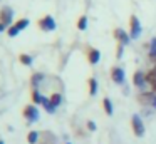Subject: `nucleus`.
I'll use <instances>...</instances> for the list:
<instances>
[{"label": "nucleus", "instance_id": "9", "mask_svg": "<svg viewBox=\"0 0 156 144\" xmlns=\"http://www.w3.org/2000/svg\"><path fill=\"white\" fill-rule=\"evenodd\" d=\"M112 35L116 37V40H118L119 44H124V45H128L129 40H131V35L126 33L122 29H114V33H112Z\"/></svg>", "mask_w": 156, "mask_h": 144}, {"label": "nucleus", "instance_id": "2", "mask_svg": "<svg viewBox=\"0 0 156 144\" xmlns=\"http://www.w3.org/2000/svg\"><path fill=\"white\" fill-rule=\"evenodd\" d=\"M129 35L131 39H138L141 35V23H139V19L136 15H131L129 17Z\"/></svg>", "mask_w": 156, "mask_h": 144}, {"label": "nucleus", "instance_id": "8", "mask_svg": "<svg viewBox=\"0 0 156 144\" xmlns=\"http://www.w3.org/2000/svg\"><path fill=\"white\" fill-rule=\"evenodd\" d=\"M111 79H112V82H116V84H122L124 82V70H122L121 67L114 65L111 69Z\"/></svg>", "mask_w": 156, "mask_h": 144}, {"label": "nucleus", "instance_id": "25", "mask_svg": "<svg viewBox=\"0 0 156 144\" xmlns=\"http://www.w3.org/2000/svg\"><path fill=\"white\" fill-rule=\"evenodd\" d=\"M5 29H9V27L5 25V23H2V22H0V32H4Z\"/></svg>", "mask_w": 156, "mask_h": 144}, {"label": "nucleus", "instance_id": "4", "mask_svg": "<svg viewBox=\"0 0 156 144\" xmlns=\"http://www.w3.org/2000/svg\"><path fill=\"white\" fill-rule=\"evenodd\" d=\"M131 126H133V132H134V136H138V137L144 136V124H143L141 117H139L138 114H134V116L131 117Z\"/></svg>", "mask_w": 156, "mask_h": 144}, {"label": "nucleus", "instance_id": "12", "mask_svg": "<svg viewBox=\"0 0 156 144\" xmlns=\"http://www.w3.org/2000/svg\"><path fill=\"white\" fill-rule=\"evenodd\" d=\"M146 82L149 84V86L154 89L156 87V69H153V70H149L148 74H146Z\"/></svg>", "mask_w": 156, "mask_h": 144}, {"label": "nucleus", "instance_id": "6", "mask_svg": "<svg viewBox=\"0 0 156 144\" xmlns=\"http://www.w3.org/2000/svg\"><path fill=\"white\" fill-rule=\"evenodd\" d=\"M24 117L29 121V122H35L39 119V109L35 104H29L27 107L24 109Z\"/></svg>", "mask_w": 156, "mask_h": 144}, {"label": "nucleus", "instance_id": "22", "mask_svg": "<svg viewBox=\"0 0 156 144\" xmlns=\"http://www.w3.org/2000/svg\"><path fill=\"white\" fill-rule=\"evenodd\" d=\"M149 55H151L153 59H156V39L151 40V50H149Z\"/></svg>", "mask_w": 156, "mask_h": 144}, {"label": "nucleus", "instance_id": "24", "mask_svg": "<svg viewBox=\"0 0 156 144\" xmlns=\"http://www.w3.org/2000/svg\"><path fill=\"white\" fill-rule=\"evenodd\" d=\"M87 127H89V131H96V124L92 121H87Z\"/></svg>", "mask_w": 156, "mask_h": 144}, {"label": "nucleus", "instance_id": "21", "mask_svg": "<svg viewBox=\"0 0 156 144\" xmlns=\"http://www.w3.org/2000/svg\"><path fill=\"white\" fill-rule=\"evenodd\" d=\"M42 77H44L42 74H34V76H32L30 82H32V87H34V89H37V86H39V82L42 80Z\"/></svg>", "mask_w": 156, "mask_h": 144}, {"label": "nucleus", "instance_id": "1", "mask_svg": "<svg viewBox=\"0 0 156 144\" xmlns=\"http://www.w3.org/2000/svg\"><path fill=\"white\" fill-rule=\"evenodd\" d=\"M29 23H30V22H29V19H19L17 22H15V23H12V25L7 29L9 37H17L19 33H20L22 30H24V29H27V27H29Z\"/></svg>", "mask_w": 156, "mask_h": 144}, {"label": "nucleus", "instance_id": "17", "mask_svg": "<svg viewBox=\"0 0 156 144\" xmlns=\"http://www.w3.org/2000/svg\"><path fill=\"white\" fill-rule=\"evenodd\" d=\"M39 141V132L37 131H30V132L27 134V142L29 144H37Z\"/></svg>", "mask_w": 156, "mask_h": 144}, {"label": "nucleus", "instance_id": "13", "mask_svg": "<svg viewBox=\"0 0 156 144\" xmlns=\"http://www.w3.org/2000/svg\"><path fill=\"white\" fill-rule=\"evenodd\" d=\"M42 107H44L47 112H51V114L55 111V106L51 102V97H44V99H42Z\"/></svg>", "mask_w": 156, "mask_h": 144}, {"label": "nucleus", "instance_id": "11", "mask_svg": "<svg viewBox=\"0 0 156 144\" xmlns=\"http://www.w3.org/2000/svg\"><path fill=\"white\" fill-rule=\"evenodd\" d=\"M146 82V76L143 72H139V70H136L134 76H133V84H134V87H143Z\"/></svg>", "mask_w": 156, "mask_h": 144}, {"label": "nucleus", "instance_id": "3", "mask_svg": "<svg viewBox=\"0 0 156 144\" xmlns=\"http://www.w3.org/2000/svg\"><path fill=\"white\" fill-rule=\"evenodd\" d=\"M138 100L144 106H154L156 107V92L154 90H146L138 96Z\"/></svg>", "mask_w": 156, "mask_h": 144}, {"label": "nucleus", "instance_id": "10", "mask_svg": "<svg viewBox=\"0 0 156 144\" xmlns=\"http://www.w3.org/2000/svg\"><path fill=\"white\" fill-rule=\"evenodd\" d=\"M99 59H101V52H99L98 49H89V52H87V60H89V64L96 65V64L99 62Z\"/></svg>", "mask_w": 156, "mask_h": 144}, {"label": "nucleus", "instance_id": "15", "mask_svg": "<svg viewBox=\"0 0 156 144\" xmlns=\"http://www.w3.org/2000/svg\"><path fill=\"white\" fill-rule=\"evenodd\" d=\"M87 84H89V94H91V96H96V94H98V80H96L94 77H91V79L87 80Z\"/></svg>", "mask_w": 156, "mask_h": 144}, {"label": "nucleus", "instance_id": "7", "mask_svg": "<svg viewBox=\"0 0 156 144\" xmlns=\"http://www.w3.org/2000/svg\"><path fill=\"white\" fill-rule=\"evenodd\" d=\"M12 19H14V12H12V9H9V7H4V9L0 10V22L5 23L7 27L12 25Z\"/></svg>", "mask_w": 156, "mask_h": 144}, {"label": "nucleus", "instance_id": "20", "mask_svg": "<svg viewBox=\"0 0 156 144\" xmlns=\"http://www.w3.org/2000/svg\"><path fill=\"white\" fill-rule=\"evenodd\" d=\"M51 102L54 104L55 107H59V106H61V102H62V96H61V94H57V92L52 94V96H51Z\"/></svg>", "mask_w": 156, "mask_h": 144}, {"label": "nucleus", "instance_id": "23", "mask_svg": "<svg viewBox=\"0 0 156 144\" xmlns=\"http://www.w3.org/2000/svg\"><path fill=\"white\" fill-rule=\"evenodd\" d=\"M122 50H124V44H118V52H116V57H118V59L122 57Z\"/></svg>", "mask_w": 156, "mask_h": 144}, {"label": "nucleus", "instance_id": "16", "mask_svg": "<svg viewBox=\"0 0 156 144\" xmlns=\"http://www.w3.org/2000/svg\"><path fill=\"white\" fill-rule=\"evenodd\" d=\"M19 60H20V64H24V65H32V55H29V54H20L19 55Z\"/></svg>", "mask_w": 156, "mask_h": 144}, {"label": "nucleus", "instance_id": "14", "mask_svg": "<svg viewBox=\"0 0 156 144\" xmlns=\"http://www.w3.org/2000/svg\"><path fill=\"white\" fill-rule=\"evenodd\" d=\"M102 107H104V112L108 114V116H112V102L109 97H104L102 99Z\"/></svg>", "mask_w": 156, "mask_h": 144}, {"label": "nucleus", "instance_id": "26", "mask_svg": "<svg viewBox=\"0 0 156 144\" xmlns=\"http://www.w3.org/2000/svg\"><path fill=\"white\" fill-rule=\"evenodd\" d=\"M0 144H5V142H4V141H2V139H0Z\"/></svg>", "mask_w": 156, "mask_h": 144}, {"label": "nucleus", "instance_id": "18", "mask_svg": "<svg viewBox=\"0 0 156 144\" xmlns=\"http://www.w3.org/2000/svg\"><path fill=\"white\" fill-rule=\"evenodd\" d=\"M42 99H44V97L41 96V92H39L37 89L32 90V104H42Z\"/></svg>", "mask_w": 156, "mask_h": 144}, {"label": "nucleus", "instance_id": "5", "mask_svg": "<svg viewBox=\"0 0 156 144\" xmlns=\"http://www.w3.org/2000/svg\"><path fill=\"white\" fill-rule=\"evenodd\" d=\"M39 27H41V30H44V32H52V30H55V20L52 15H45L42 17L41 20H39Z\"/></svg>", "mask_w": 156, "mask_h": 144}, {"label": "nucleus", "instance_id": "19", "mask_svg": "<svg viewBox=\"0 0 156 144\" xmlns=\"http://www.w3.org/2000/svg\"><path fill=\"white\" fill-rule=\"evenodd\" d=\"M77 29H79V30H86V29H87V17H86V15L79 17V20H77Z\"/></svg>", "mask_w": 156, "mask_h": 144}]
</instances>
